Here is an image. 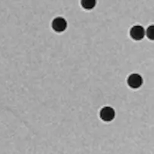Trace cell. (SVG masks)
Returning a JSON list of instances; mask_svg holds the SVG:
<instances>
[{"instance_id": "6da1fadb", "label": "cell", "mask_w": 154, "mask_h": 154, "mask_svg": "<svg viewBox=\"0 0 154 154\" xmlns=\"http://www.w3.org/2000/svg\"><path fill=\"white\" fill-rule=\"evenodd\" d=\"M52 28L56 32H64L67 28L66 20L62 17H56L52 22Z\"/></svg>"}, {"instance_id": "7a4b0ae2", "label": "cell", "mask_w": 154, "mask_h": 154, "mask_svg": "<svg viewBox=\"0 0 154 154\" xmlns=\"http://www.w3.org/2000/svg\"><path fill=\"white\" fill-rule=\"evenodd\" d=\"M115 112L114 109L110 106H105L100 111V117L103 121L109 122L114 119Z\"/></svg>"}, {"instance_id": "3957f363", "label": "cell", "mask_w": 154, "mask_h": 154, "mask_svg": "<svg viewBox=\"0 0 154 154\" xmlns=\"http://www.w3.org/2000/svg\"><path fill=\"white\" fill-rule=\"evenodd\" d=\"M127 83L132 88H138L143 84V79L139 74H132L128 77Z\"/></svg>"}, {"instance_id": "277c9868", "label": "cell", "mask_w": 154, "mask_h": 154, "mask_svg": "<svg viewBox=\"0 0 154 154\" xmlns=\"http://www.w3.org/2000/svg\"><path fill=\"white\" fill-rule=\"evenodd\" d=\"M145 34H146V32L141 26H134L130 29V35L135 40H142L144 38Z\"/></svg>"}, {"instance_id": "5b68a950", "label": "cell", "mask_w": 154, "mask_h": 154, "mask_svg": "<svg viewBox=\"0 0 154 154\" xmlns=\"http://www.w3.org/2000/svg\"><path fill=\"white\" fill-rule=\"evenodd\" d=\"M81 5L85 10H90L93 9L97 4V0H81Z\"/></svg>"}, {"instance_id": "8992f818", "label": "cell", "mask_w": 154, "mask_h": 154, "mask_svg": "<svg viewBox=\"0 0 154 154\" xmlns=\"http://www.w3.org/2000/svg\"><path fill=\"white\" fill-rule=\"evenodd\" d=\"M146 35L149 39L153 40V26H150L149 28H147L146 30Z\"/></svg>"}]
</instances>
